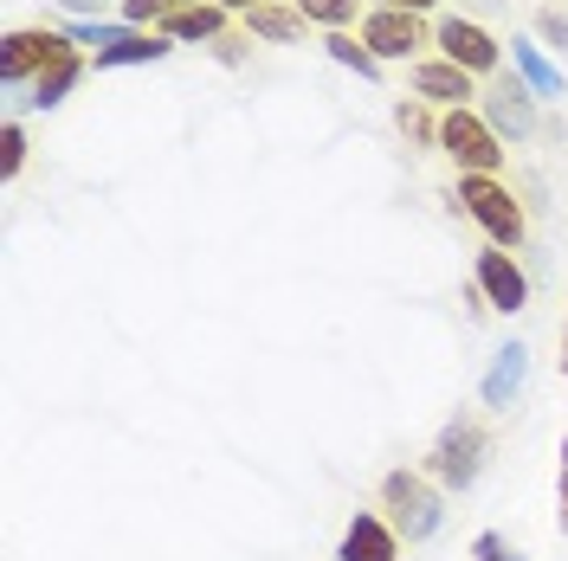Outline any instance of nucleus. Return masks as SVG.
Returning <instances> with one entry per match:
<instances>
[{
  "instance_id": "16",
  "label": "nucleus",
  "mask_w": 568,
  "mask_h": 561,
  "mask_svg": "<svg viewBox=\"0 0 568 561\" xmlns=\"http://www.w3.org/2000/svg\"><path fill=\"white\" fill-rule=\"evenodd\" d=\"M246 27H252V39H265V45H297L311 20H304L297 7H278V0H272V7H258V13H246Z\"/></svg>"
},
{
  "instance_id": "11",
  "label": "nucleus",
  "mask_w": 568,
  "mask_h": 561,
  "mask_svg": "<svg viewBox=\"0 0 568 561\" xmlns=\"http://www.w3.org/2000/svg\"><path fill=\"white\" fill-rule=\"evenodd\" d=\"M336 561H400V536H394L388 517L355 510V523L343 529V549H336Z\"/></svg>"
},
{
  "instance_id": "4",
  "label": "nucleus",
  "mask_w": 568,
  "mask_h": 561,
  "mask_svg": "<svg viewBox=\"0 0 568 561\" xmlns=\"http://www.w3.org/2000/svg\"><path fill=\"white\" fill-rule=\"evenodd\" d=\"M439 149L459 162V175H497V169H504V155H510V149H504V136H497V130L471 104L439 116Z\"/></svg>"
},
{
  "instance_id": "2",
  "label": "nucleus",
  "mask_w": 568,
  "mask_h": 561,
  "mask_svg": "<svg viewBox=\"0 0 568 561\" xmlns=\"http://www.w3.org/2000/svg\"><path fill=\"white\" fill-rule=\"evenodd\" d=\"M382 517L394 523L400 542H433L446 523V497L426 471H388L382 478Z\"/></svg>"
},
{
  "instance_id": "7",
  "label": "nucleus",
  "mask_w": 568,
  "mask_h": 561,
  "mask_svg": "<svg viewBox=\"0 0 568 561\" xmlns=\"http://www.w3.org/2000/svg\"><path fill=\"white\" fill-rule=\"evenodd\" d=\"M471 284L485 290V310L517 316L524 304H530V278H524V265H517V258H510L504 246L478 252V265H471Z\"/></svg>"
},
{
  "instance_id": "13",
  "label": "nucleus",
  "mask_w": 568,
  "mask_h": 561,
  "mask_svg": "<svg viewBox=\"0 0 568 561\" xmlns=\"http://www.w3.org/2000/svg\"><path fill=\"white\" fill-rule=\"evenodd\" d=\"M510 65H517V78L530 84L536 98H562L568 84H562V65L536 45V39H510Z\"/></svg>"
},
{
  "instance_id": "29",
  "label": "nucleus",
  "mask_w": 568,
  "mask_h": 561,
  "mask_svg": "<svg viewBox=\"0 0 568 561\" xmlns=\"http://www.w3.org/2000/svg\"><path fill=\"white\" fill-rule=\"evenodd\" d=\"M562 375H568V329H562Z\"/></svg>"
},
{
  "instance_id": "9",
  "label": "nucleus",
  "mask_w": 568,
  "mask_h": 561,
  "mask_svg": "<svg viewBox=\"0 0 568 561\" xmlns=\"http://www.w3.org/2000/svg\"><path fill=\"white\" fill-rule=\"evenodd\" d=\"M433 39H439V52H446L459 71H471V78H491L497 59H504V45H497L478 20H459V13H453V20H439V33H433Z\"/></svg>"
},
{
  "instance_id": "26",
  "label": "nucleus",
  "mask_w": 568,
  "mask_h": 561,
  "mask_svg": "<svg viewBox=\"0 0 568 561\" xmlns=\"http://www.w3.org/2000/svg\"><path fill=\"white\" fill-rule=\"evenodd\" d=\"M59 7H65L71 20H104V7H110V0H59Z\"/></svg>"
},
{
  "instance_id": "14",
  "label": "nucleus",
  "mask_w": 568,
  "mask_h": 561,
  "mask_svg": "<svg viewBox=\"0 0 568 561\" xmlns=\"http://www.w3.org/2000/svg\"><path fill=\"white\" fill-rule=\"evenodd\" d=\"M84 78V52H65V59H52V65L39 71L33 84H27V104L33 110H59L71 98V84Z\"/></svg>"
},
{
  "instance_id": "15",
  "label": "nucleus",
  "mask_w": 568,
  "mask_h": 561,
  "mask_svg": "<svg viewBox=\"0 0 568 561\" xmlns=\"http://www.w3.org/2000/svg\"><path fill=\"white\" fill-rule=\"evenodd\" d=\"M162 33L181 39V45H213V39H226V7H220V0H194V7L175 13Z\"/></svg>"
},
{
  "instance_id": "8",
  "label": "nucleus",
  "mask_w": 568,
  "mask_h": 561,
  "mask_svg": "<svg viewBox=\"0 0 568 561\" xmlns=\"http://www.w3.org/2000/svg\"><path fill=\"white\" fill-rule=\"evenodd\" d=\"M478 116H485L504 142H524V136H536V91L524 78H497L491 91H485V110H478Z\"/></svg>"
},
{
  "instance_id": "1",
  "label": "nucleus",
  "mask_w": 568,
  "mask_h": 561,
  "mask_svg": "<svg viewBox=\"0 0 568 561\" xmlns=\"http://www.w3.org/2000/svg\"><path fill=\"white\" fill-rule=\"evenodd\" d=\"M485 458H491V432L478 414H459V420L439 426V439H433V452H426V478L439 484V491H471L478 478H485Z\"/></svg>"
},
{
  "instance_id": "3",
  "label": "nucleus",
  "mask_w": 568,
  "mask_h": 561,
  "mask_svg": "<svg viewBox=\"0 0 568 561\" xmlns=\"http://www.w3.org/2000/svg\"><path fill=\"white\" fill-rule=\"evenodd\" d=\"M453 207L471 213V220L485 226V239H491V246H504V252L524 246V207H517V194H510L497 175H459Z\"/></svg>"
},
{
  "instance_id": "25",
  "label": "nucleus",
  "mask_w": 568,
  "mask_h": 561,
  "mask_svg": "<svg viewBox=\"0 0 568 561\" xmlns=\"http://www.w3.org/2000/svg\"><path fill=\"white\" fill-rule=\"evenodd\" d=\"M536 33L549 39V45H568V20L556 13V7H542V13H536Z\"/></svg>"
},
{
  "instance_id": "22",
  "label": "nucleus",
  "mask_w": 568,
  "mask_h": 561,
  "mask_svg": "<svg viewBox=\"0 0 568 561\" xmlns=\"http://www.w3.org/2000/svg\"><path fill=\"white\" fill-rule=\"evenodd\" d=\"M20 169H27V130L7 116V123H0V181H13Z\"/></svg>"
},
{
  "instance_id": "24",
  "label": "nucleus",
  "mask_w": 568,
  "mask_h": 561,
  "mask_svg": "<svg viewBox=\"0 0 568 561\" xmlns=\"http://www.w3.org/2000/svg\"><path fill=\"white\" fill-rule=\"evenodd\" d=\"M556 529L568 536V432H562V465H556Z\"/></svg>"
},
{
  "instance_id": "20",
  "label": "nucleus",
  "mask_w": 568,
  "mask_h": 561,
  "mask_svg": "<svg viewBox=\"0 0 568 561\" xmlns=\"http://www.w3.org/2000/svg\"><path fill=\"white\" fill-rule=\"evenodd\" d=\"M323 45H329V59H336V65H349L355 78H382V59H375V52H368L362 39H349V33H329Z\"/></svg>"
},
{
  "instance_id": "23",
  "label": "nucleus",
  "mask_w": 568,
  "mask_h": 561,
  "mask_svg": "<svg viewBox=\"0 0 568 561\" xmlns=\"http://www.w3.org/2000/svg\"><path fill=\"white\" fill-rule=\"evenodd\" d=\"M471 561H524V555H517V549H510V542H504L497 529H485V536L471 542Z\"/></svg>"
},
{
  "instance_id": "18",
  "label": "nucleus",
  "mask_w": 568,
  "mask_h": 561,
  "mask_svg": "<svg viewBox=\"0 0 568 561\" xmlns=\"http://www.w3.org/2000/svg\"><path fill=\"white\" fill-rule=\"evenodd\" d=\"M394 130L407 142H420V149H439V116L426 110V98H400L394 104Z\"/></svg>"
},
{
  "instance_id": "28",
  "label": "nucleus",
  "mask_w": 568,
  "mask_h": 561,
  "mask_svg": "<svg viewBox=\"0 0 568 561\" xmlns=\"http://www.w3.org/2000/svg\"><path fill=\"white\" fill-rule=\"evenodd\" d=\"M226 13H258V7H272V0H220Z\"/></svg>"
},
{
  "instance_id": "17",
  "label": "nucleus",
  "mask_w": 568,
  "mask_h": 561,
  "mask_svg": "<svg viewBox=\"0 0 568 561\" xmlns=\"http://www.w3.org/2000/svg\"><path fill=\"white\" fill-rule=\"evenodd\" d=\"M175 45H169V33H130L123 45H110V52H98V71H110V65H155V59H169Z\"/></svg>"
},
{
  "instance_id": "6",
  "label": "nucleus",
  "mask_w": 568,
  "mask_h": 561,
  "mask_svg": "<svg viewBox=\"0 0 568 561\" xmlns=\"http://www.w3.org/2000/svg\"><path fill=\"white\" fill-rule=\"evenodd\" d=\"M355 39H362L382 65H388V59H414V52L426 45V20H420V13H400V7H375V13L362 20V33H355Z\"/></svg>"
},
{
  "instance_id": "19",
  "label": "nucleus",
  "mask_w": 568,
  "mask_h": 561,
  "mask_svg": "<svg viewBox=\"0 0 568 561\" xmlns=\"http://www.w3.org/2000/svg\"><path fill=\"white\" fill-rule=\"evenodd\" d=\"M194 0H123V27H142V33H162L175 13H187Z\"/></svg>"
},
{
  "instance_id": "27",
  "label": "nucleus",
  "mask_w": 568,
  "mask_h": 561,
  "mask_svg": "<svg viewBox=\"0 0 568 561\" xmlns=\"http://www.w3.org/2000/svg\"><path fill=\"white\" fill-rule=\"evenodd\" d=\"M375 7H400V13H433L439 0H375Z\"/></svg>"
},
{
  "instance_id": "12",
  "label": "nucleus",
  "mask_w": 568,
  "mask_h": 561,
  "mask_svg": "<svg viewBox=\"0 0 568 561\" xmlns=\"http://www.w3.org/2000/svg\"><path fill=\"white\" fill-rule=\"evenodd\" d=\"M524 381H530V349L524 343H504V349L491 355V375H485V407H510L517 394H524Z\"/></svg>"
},
{
  "instance_id": "10",
  "label": "nucleus",
  "mask_w": 568,
  "mask_h": 561,
  "mask_svg": "<svg viewBox=\"0 0 568 561\" xmlns=\"http://www.w3.org/2000/svg\"><path fill=\"white\" fill-rule=\"evenodd\" d=\"M407 84H414V98H426V104H446V110H465L471 98H478V78H471V71H459L453 59H420V65L407 71Z\"/></svg>"
},
{
  "instance_id": "5",
  "label": "nucleus",
  "mask_w": 568,
  "mask_h": 561,
  "mask_svg": "<svg viewBox=\"0 0 568 561\" xmlns=\"http://www.w3.org/2000/svg\"><path fill=\"white\" fill-rule=\"evenodd\" d=\"M71 45L52 27H20V33L0 39V84L13 91V84H33L39 71L52 65V59H65Z\"/></svg>"
},
{
  "instance_id": "21",
  "label": "nucleus",
  "mask_w": 568,
  "mask_h": 561,
  "mask_svg": "<svg viewBox=\"0 0 568 561\" xmlns=\"http://www.w3.org/2000/svg\"><path fill=\"white\" fill-rule=\"evenodd\" d=\"M297 13L317 20V27H329V33H343L355 13H362V0H297Z\"/></svg>"
}]
</instances>
